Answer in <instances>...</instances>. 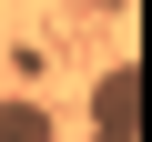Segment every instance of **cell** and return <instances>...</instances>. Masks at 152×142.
<instances>
[{
    "instance_id": "cell-2",
    "label": "cell",
    "mask_w": 152,
    "mask_h": 142,
    "mask_svg": "<svg viewBox=\"0 0 152 142\" xmlns=\"http://www.w3.org/2000/svg\"><path fill=\"white\" fill-rule=\"evenodd\" d=\"M41 132H61L41 102H0V142H41Z\"/></svg>"
},
{
    "instance_id": "cell-1",
    "label": "cell",
    "mask_w": 152,
    "mask_h": 142,
    "mask_svg": "<svg viewBox=\"0 0 152 142\" xmlns=\"http://www.w3.org/2000/svg\"><path fill=\"white\" fill-rule=\"evenodd\" d=\"M91 122H102V142H132V132H142V71H132V61H112V71H102Z\"/></svg>"
}]
</instances>
